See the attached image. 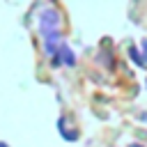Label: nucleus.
<instances>
[{
	"label": "nucleus",
	"instance_id": "3",
	"mask_svg": "<svg viewBox=\"0 0 147 147\" xmlns=\"http://www.w3.org/2000/svg\"><path fill=\"white\" fill-rule=\"evenodd\" d=\"M131 147H138V145H131Z\"/></svg>",
	"mask_w": 147,
	"mask_h": 147
},
{
	"label": "nucleus",
	"instance_id": "2",
	"mask_svg": "<svg viewBox=\"0 0 147 147\" xmlns=\"http://www.w3.org/2000/svg\"><path fill=\"white\" fill-rule=\"evenodd\" d=\"M142 51H145V60H142V62L147 64V39H142Z\"/></svg>",
	"mask_w": 147,
	"mask_h": 147
},
{
	"label": "nucleus",
	"instance_id": "1",
	"mask_svg": "<svg viewBox=\"0 0 147 147\" xmlns=\"http://www.w3.org/2000/svg\"><path fill=\"white\" fill-rule=\"evenodd\" d=\"M131 57H133V60H136L138 64H145V62H142V57L138 55V51H136V48H131Z\"/></svg>",
	"mask_w": 147,
	"mask_h": 147
}]
</instances>
